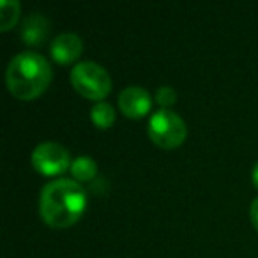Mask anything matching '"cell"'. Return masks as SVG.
<instances>
[{"instance_id": "6da1fadb", "label": "cell", "mask_w": 258, "mask_h": 258, "mask_svg": "<svg viewBox=\"0 0 258 258\" xmlns=\"http://www.w3.org/2000/svg\"><path fill=\"white\" fill-rule=\"evenodd\" d=\"M87 207V193L78 180L60 177L44 184L39 195L41 218L53 228H68Z\"/></svg>"}, {"instance_id": "7a4b0ae2", "label": "cell", "mask_w": 258, "mask_h": 258, "mask_svg": "<svg viewBox=\"0 0 258 258\" xmlns=\"http://www.w3.org/2000/svg\"><path fill=\"white\" fill-rule=\"evenodd\" d=\"M50 62L37 51H22L9 60L6 71V83L15 97L22 101L36 99L48 89L51 82Z\"/></svg>"}, {"instance_id": "3957f363", "label": "cell", "mask_w": 258, "mask_h": 258, "mask_svg": "<svg viewBox=\"0 0 258 258\" xmlns=\"http://www.w3.org/2000/svg\"><path fill=\"white\" fill-rule=\"evenodd\" d=\"M149 137L163 149H173L186 140L187 127L184 118L170 108H159L149 118Z\"/></svg>"}, {"instance_id": "277c9868", "label": "cell", "mask_w": 258, "mask_h": 258, "mask_svg": "<svg viewBox=\"0 0 258 258\" xmlns=\"http://www.w3.org/2000/svg\"><path fill=\"white\" fill-rule=\"evenodd\" d=\"M71 83L82 96L89 99H99L111 90V78L101 64L92 60H82L71 69Z\"/></svg>"}, {"instance_id": "5b68a950", "label": "cell", "mask_w": 258, "mask_h": 258, "mask_svg": "<svg viewBox=\"0 0 258 258\" xmlns=\"http://www.w3.org/2000/svg\"><path fill=\"white\" fill-rule=\"evenodd\" d=\"M32 165L39 173L48 177L60 175L71 168V154L57 142H41L32 151Z\"/></svg>"}, {"instance_id": "8992f818", "label": "cell", "mask_w": 258, "mask_h": 258, "mask_svg": "<svg viewBox=\"0 0 258 258\" xmlns=\"http://www.w3.org/2000/svg\"><path fill=\"white\" fill-rule=\"evenodd\" d=\"M118 108L127 117L140 118L152 108V97L147 89L140 85H129L118 94Z\"/></svg>"}, {"instance_id": "52a82bcc", "label": "cell", "mask_w": 258, "mask_h": 258, "mask_svg": "<svg viewBox=\"0 0 258 258\" xmlns=\"http://www.w3.org/2000/svg\"><path fill=\"white\" fill-rule=\"evenodd\" d=\"M83 41L75 32H62L51 41L50 53L58 64H71L82 55Z\"/></svg>"}, {"instance_id": "ba28073f", "label": "cell", "mask_w": 258, "mask_h": 258, "mask_svg": "<svg viewBox=\"0 0 258 258\" xmlns=\"http://www.w3.org/2000/svg\"><path fill=\"white\" fill-rule=\"evenodd\" d=\"M22 39L29 46H39L48 39L50 34V20L41 13H30L22 22Z\"/></svg>"}, {"instance_id": "9c48e42d", "label": "cell", "mask_w": 258, "mask_h": 258, "mask_svg": "<svg viewBox=\"0 0 258 258\" xmlns=\"http://www.w3.org/2000/svg\"><path fill=\"white\" fill-rule=\"evenodd\" d=\"M71 173L75 180H90L97 173V163L89 156H76L73 159Z\"/></svg>"}, {"instance_id": "30bf717a", "label": "cell", "mask_w": 258, "mask_h": 258, "mask_svg": "<svg viewBox=\"0 0 258 258\" xmlns=\"http://www.w3.org/2000/svg\"><path fill=\"white\" fill-rule=\"evenodd\" d=\"M90 117H92V122L97 127L106 129L115 122V110L110 103L99 101V103L94 104L92 110H90Z\"/></svg>"}, {"instance_id": "8fae6325", "label": "cell", "mask_w": 258, "mask_h": 258, "mask_svg": "<svg viewBox=\"0 0 258 258\" xmlns=\"http://www.w3.org/2000/svg\"><path fill=\"white\" fill-rule=\"evenodd\" d=\"M20 16L18 0H0V30H9Z\"/></svg>"}, {"instance_id": "7c38bea8", "label": "cell", "mask_w": 258, "mask_h": 258, "mask_svg": "<svg viewBox=\"0 0 258 258\" xmlns=\"http://www.w3.org/2000/svg\"><path fill=\"white\" fill-rule=\"evenodd\" d=\"M177 99V92L173 87L170 85H161L158 90H156V101L161 104L163 108H170Z\"/></svg>"}, {"instance_id": "4fadbf2b", "label": "cell", "mask_w": 258, "mask_h": 258, "mask_svg": "<svg viewBox=\"0 0 258 258\" xmlns=\"http://www.w3.org/2000/svg\"><path fill=\"white\" fill-rule=\"evenodd\" d=\"M249 216H251V223H253V226L258 230V197L254 198L253 202H251V205H249Z\"/></svg>"}, {"instance_id": "5bb4252c", "label": "cell", "mask_w": 258, "mask_h": 258, "mask_svg": "<svg viewBox=\"0 0 258 258\" xmlns=\"http://www.w3.org/2000/svg\"><path fill=\"white\" fill-rule=\"evenodd\" d=\"M251 180H253V186L258 189V161L254 163L253 170H251Z\"/></svg>"}]
</instances>
